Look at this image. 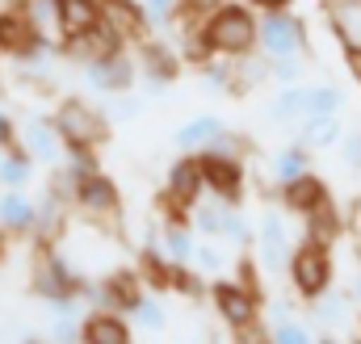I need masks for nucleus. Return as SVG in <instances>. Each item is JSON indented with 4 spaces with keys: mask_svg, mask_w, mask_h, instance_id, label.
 <instances>
[{
    "mask_svg": "<svg viewBox=\"0 0 361 344\" xmlns=\"http://www.w3.org/2000/svg\"><path fill=\"white\" fill-rule=\"evenodd\" d=\"M193 42L214 59L248 55V51H257V17H252V8H244L235 0H223L214 13L202 17V30Z\"/></svg>",
    "mask_w": 361,
    "mask_h": 344,
    "instance_id": "obj_1",
    "label": "nucleus"
},
{
    "mask_svg": "<svg viewBox=\"0 0 361 344\" xmlns=\"http://www.w3.org/2000/svg\"><path fill=\"white\" fill-rule=\"evenodd\" d=\"M55 126H59V135H63V147H101V143H109V113L101 109V105H89L85 97H63L59 105H55Z\"/></svg>",
    "mask_w": 361,
    "mask_h": 344,
    "instance_id": "obj_2",
    "label": "nucleus"
},
{
    "mask_svg": "<svg viewBox=\"0 0 361 344\" xmlns=\"http://www.w3.org/2000/svg\"><path fill=\"white\" fill-rule=\"evenodd\" d=\"M30 285L38 298L47 302H63V298H85L89 281L68 264V260L55 252V244H38L34 252V273H30Z\"/></svg>",
    "mask_w": 361,
    "mask_h": 344,
    "instance_id": "obj_3",
    "label": "nucleus"
},
{
    "mask_svg": "<svg viewBox=\"0 0 361 344\" xmlns=\"http://www.w3.org/2000/svg\"><path fill=\"white\" fill-rule=\"evenodd\" d=\"M332 273H336V264H332V248L328 244H319V240H302V244H294V252H290V264H286V277H290V285H294V294L298 298H315V294H324L328 285H332Z\"/></svg>",
    "mask_w": 361,
    "mask_h": 344,
    "instance_id": "obj_4",
    "label": "nucleus"
},
{
    "mask_svg": "<svg viewBox=\"0 0 361 344\" xmlns=\"http://www.w3.org/2000/svg\"><path fill=\"white\" fill-rule=\"evenodd\" d=\"M257 51L277 63V59H302L307 51V25L286 13V8H269L265 17H257Z\"/></svg>",
    "mask_w": 361,
    "mask_h": 344,
    "instance_id": "obj_5",
    "label": "nucleus"
},
{
    "mask_svg": "<svg viewBox=\"0 0 361 344\" xmlns=\"http://www.w3.org/2000/svg\"><path fill=\"white\" fill-rule=\"evenodd\" d=\"M72 206L89 219V223H118V214H122V193H118V185L105 176V172H85V176H76V185H72Z\"/></svg>",
    "mask_w": 361,
    "mask_h": 344,
    "instance_id": "obj_6",
    "label": "nucleus"
},
{
    "mask_svg": "<svg viewBox=\"0 0 361 344\" xmlns=\"http://www.w3.org/2000/svg\"><path fill=\"white\" fill-rule=\"evenodd\" d=\"M85 80H89L92 92H105V97L135 92V85H139V59L122 47L114 55H101V59L85 63Z\"/></svg>",
    "mask_w": 361,
    "mask_h": 344,
    "instance_id": "obj_7",
    "label": "nucleus"
},
{
    "mask_svg": "<svg viewBox=\"0 0 361 344\" xmlns=\"http://www.w3.org/2000/svg\"><path fill=\"white\" fill-rule=\"evenodd\" d=\"M210 298H214V311L219 319L231 328V332H252L257 328V290H248L244 281H214L210 285Z\"/></svg>",
    "mask_w": 361,
    "mask_h": 344,
    "instance_id": "obj_8",
    "label": "nucleus"
},
{
    "mask_svg": "<svg viewBox=\"0 0 361 344\" xmlns=\"http://www.w3.org/2000/svg\"><path fill=\"white\" fill-rule=\"evenodd\" d=\"M257 260H261V269L273 273V277H286V264H290V252H294V244H290V227H286V219H281V210H265L261 219H257Z\"/></svg>",
    "mask_w": 361,
    "mask_h": 344,
    "instance_id": "obj_9",
    "label": "nucleus"
},
{
    "mask_svg": "<svg viewBox=\"0 0 361 344\" xmlns=\"http://www.w3.org/2000/svg\"><path fill=\"white\" fill-rule=\"evenodd\" d=\"M197 156V164H202V180H206V189L214 193V197H223V202H240L244 197V160H231V156H219V152H193Z\"/></svg>",
    "mask_w": 361,
    "mask_h": 344,
    "instance_id": "obj_10",
    "label": "nucleus"
},
{
    "mask_svg": "<svg viewBox=\"0 0 361 344\" xmlns=\"http://www.w3.org/2000/svg\"><path fill=\"white\" fill-rule=\"evenodd\" d=\"M206 193V180H202V164H197V156L193 152H185L177 164L169 168V176H164V202L177 210V214H185L197 197ZM189 219V214H185Z\"/></svg>",
    "mask_w": 361,
    "mask_h": 344,
    "instance_id": "obj_11",
    "label": "nucleus"
},
{
    "mask_svg": "<svg viewBox=\"0 0 361 344\" xmlns=\"http://www.w3.org/2000/svg\"><path fill=\"white\" fill-rule=\"evenodd\" d=\"M17 143H21V152L34 160V164H59L63 160V135H59V126H55V118H25V126H21V135H17Z\"/></svg>",
    "mask_w": 361,
    "mask_h": 344,
    "instance_id": "obj_12",
    "label": "nucleus"
},
{
    "mask_svg": "<svg viewBox=\"0 0 361 344\" xmlns=\"http://www.w3.org/2000/svg\"><path fill=\"white\" fill-rule=\"evenodd\" d=\"M139 76L147 80V92H164V85H173L180 76V59L169 42H152V38H139Z\"/></svg>",
    "mask_w": 361,
    "mask_h": 344,
    "instance_id": "obj_13",
    "label": "nucleus"
},
{
    "mask_svg": "<svg viewBox=\"0 0 361 344\" xmlns=\"http://www.w3.org/2000/svg\"><path fill=\"white\" fill-rule=\"evenodd\" d=\"M126 47V38L101 17L92 30H85V34H72V38H63V55L68 59H76L80 68L85 63H92V59H101V55H114V51H122Z\"/></svg>",
    "mask_w": 361,
    "mask_h": 344,
    "instance_id": "obj_14",
    "label": "nucleus"
},
{
    "mask_svg": "<svg viewBox=\"0 0 361 344\" xmlns=\"http://www.w3.org/2000/svg\"><path fill=\"white\" fill-rule=\"evenodd\" d=\"M277 197H281V206L286 210H294V214H311L315 206H324L332 193H328V185H324V176H315V172H298V176H290V180H277Z\"/></svg>",
    "mask_w": 361,
    "mask_h": 344,
    "instance_id": "obj_15",
    "label": "nucleus"
},
{
    "mask_svg": "<svg viewBox=\"0 0 361 344\" xmlns=\"http://www.w3.org/2000/svg\"><path fill=\"white\" fill-rule=\"evenodd\" d=\"M13 8L25 17V25L34 30L38 42L47 47H63V21H59V0H13Z\"/></svg>",
    "mask_w": 361,
    "mask_h": 344,
    "instance_id": "obj_16",
    "label": "nucleus"
},
{
    "mask_svg": "<svg viewBox=\"0 0 361 344\" xmlns=\"http://www.w3.org/2000/svg\"><path fill=\"white\" fill-rule=\"evenodd\" d=\"M80 340L89 344H126L130 340V319L122 311H105V307H92L80 324Z\"/></svg>",
    "mask_w": 361,
    "mask_h": 344,
    "instance_id": "obj_17",
    "label": "nucleus"
},
{
    "mask_svg": "<svg viewBox=\"0 0 361 344\" xmlns=\"http://www.w3.org/2000/svg\"><path fill=\"white\" fill-rule=\"evenodd\" d=\"M328 25L336 34V42L349 51H361V0H324Z\"/></svg>",
    "mask_w": 361,
    "mask_h": 344,
    "instance_id": "obj_18",
    "label": "nucleus"
},
{
    "mask_svg": "<svg viewBox=\"0 0 361 344\" xmlns=\"http://www.w3.org/2000/svg\"><path fill=\"white\" fill-rule=\"evenodd\" d=\"M68 197H59L55 189H47L42 193V202H34V240L38 244H55L59 240V231H63V223H68Z\"/></svg>",
    "mask_w": 361,
    "mask_h": 344,
    "instance_id": "obj_19",
    "label": "nucleus"
},
{
    "mask_svg": "<svg viewBox=\"0 0 361 344\" xmlns=\"http://www.w3.org/2000/svg\"><path fill=\"white\" fill-rule=\"evenodd\" d=\"M34 47H47V42H38L34 38V30L25 25V17L8 4V8H0V55H8V59H21V55H30Z\"/></svg>",
    "mask_w": 361,
    "mask_h": 344,
    "instance_id": "obj_20",
    "label": "nucleus"
},
{
    "mask_svg": "<svg viewBox=\"0 0 361 344\" xmlns=\"http://www.w3.org/2000/svg\"><path fill=\"white\" fill-rule=\"evenodd\" d=\"M101 17L130 42V38H143L147 34V13H143V0H101Z\"/></svg>",
    "mask_w": 361,
    "mask_h": 344,
    "instance_id": "obj_21",
    "label": "nucleus"
},
{
    "mask_svg": "<svg viewBox=\"0 0 361 344\" xmlns=\"http://www.w3.org/2000/svg\"><path fill=\"white\" fill-rule=\"evenodd\" d=\"M307 109H311V85H286L277 97H273V105H269V118L273 126H298L302 118H307Z\"/></svg>",
    "mask_w": 361,
    "mask_h": 344,
    "instance_id": "obj_22",
    "label": "nucleus"
},
{
    "mask_svg": "<svg viewBox=\"0 0 361 344\" xmlns=\"http://www.w3.org/2000/svg\"><path fill=\"white\" fill-rule=\"evenodd\" d=\"M223 130H227V122H223L219 113H197V118L180 122L177 135H173V143H177L180 152H202V147H210Z\"/></svg>",
    "mask_w": 361,
    "mask_h": 344,
    "instance_id": "obj_23",
    "label": "nucleus"
},
{
    "mask_svg": "<svg viewBox=\"0 0 361 344\" xmlns=\"http://www.w3.org/2000/svg\"><path fill=\"white\" fill-rule=\"evenodd\" d=\"M156 244H160V252L173 264H189L193 260V227H189V219L185 214L164 219V227L156 231Z\"/></svg>",
    "mask_w": 361,
    "mask_h": 344,
    "instance_id": "obj_24",
    "label": "nucleus"
},
{
    "mask_svg": "<svg viewBox=\"0 0 361 344\" xmlns=\"http://www.w3.org/2000/svg\"><path fill=\"white\" fill-rule=\"evenodd\" d=\"M345 139V126H341V113H307L298 122V143H307L311 152H324V147H336Z\"/></svg>",
    "mask_w": 361,
    "mask_h": 344,
    "instance_id": "obj_25",
    "label": "nucleus"
},
{
    "mask_svg": "<svg viewBox=\"0 0 361 344\" xmlns=\"http://www.w3.org/2000/svg\"><path fill=\"white\" fill-rule=\"evenodd\" d=\"M0 227H4V235H30L34 231V202L25 197V189L0 193Z\"/></svg>",
    "mask_w": 361,
    "mask_h": 344,
    "instance_id": "obj_26",
    "label": "nucleus"
},
{
    "mask_svg": "<svg viewBox=\"0 0 361 344\" xmlns=\"http://www.w3.org/2000/svg\"><path fill=\"white\" fill-rule=\"evenodd\" d=\"M223 210H227V202H223V197H214V193L206 189V193L185 210V214H189V227H193V231H202V235H214V240H219V231H223Z\"/></svg>",
    "mask_w": 361,
    "mask_h": 344,
    "instance_id": "obj_27",
    "label": "nucleus"
},
{
    "mask_svg": "<svg viewBox=\"0 0 361 344\" xmlns=\"http://www.w3.org/2000/svg\"><path fill=\"white\" fill-rule=\"evenodd\" d=\"M59 21H63V38L85 34L101 21V0H59Z\"/></svg>",
    "mask_w": 361,
    "mask_h": 344,
    "instance_id": "obj_28",
    "label": "nucleus"
},
{
    "mask_svg": "<svg viewBox=\"0 0 361 344\" xmlns=\"http://www.w3.org/2000/svg\"><path fill=\"white\" fill-rule=\"evenodd\" d=\"M30 180H34V160L21 152V143L0 152V185L4 189H25Z\"/></svg>",
    "mask_w": 361,
    "mask_h": 344,
    "instance_id": "obj_29",
    "label": "nucleus"
},
{
    "mask_svg": "<svg viewBox=\"0 0 361 344\" xmlns=\"http://www.w3.org/2000/svg\"><path fill=\"white\" fill-rule=\"evenodd\" d=\"M307 235L319 240V244H332V240L341 235V214H336V202H332V197L307 214Z\"/></svg>",
    "mask_w": 361,
    "mask_h": 344,
    "instance_id": "obj_30",
    "label": "nucleus"
},
{
    "mask_svg": "<svg viewBox=\"0 0 361 344\" xmlns=\"http://www.w3.org/2000/svg\"><path fill=\"white\" fill-rule=\"evenodd\" d=\"M219 240H231L235 248H252V240H257V227L244 219V210H240V202H227V210H223V231H219Z\"/></svg>",
    "mask_w": 361,
    "mask_h": 344,
    "instance_id": "obj_31",
    "label": "nucleus"
},
{
    "mask_svg": "<svg viewBox=\"0 0 361 344\" xmlns=\"http://www.w3.org/2000/svg\"><path fill=\"white\" fill-rule=\"evenodd\" d=\"M311 168V147L307 143H286L281 152H277V160H273V172H277V180H290V176H298V172Z\"/></svg>",
    "mask_w": 361,
    "mask_h": 344,
    "instance_id": "obj_32",
    "label": "nucleus"
},
{
    "mask_svg": "<svg viewBox=\"0 0 361 344\" xmlns=\"http://www.w3.org/2000/svg\"><path fill=\"white\" fill-rule=\"evenodd\" d=\"M126 319H130V328H139V332H164V324H169L164 307H160L156 298H147V294L126 311Z\"/></svg>",
    "mask_w": 361,
    "mask_h": 344,
    "instance_id": "obj_33",
    "label": "nucleus"
},
{
    "mask_svg": "<svg viewBox=\"0 0 361 344\" xmlns=\"http://www.w3.org/2000/svg\"><path fill=\"white\" fill-rule=\"evenodd\" d=\"M345 109V92L336 85H315L311 88V109L307 113H341Z\"/></svg>",
    "mask_w": 361,
    "mask_h": 344,
    "instance_id": "obj_34",
    "label": "nucleus"
},
{
    "mask_svg": "<svg viewBox=\"0 0 361 344\" xmlns=\"http://www.w3.org/2000/svg\"><path fill=\"white\" fill-rule=\"evenodd\" d=\"M189 264H197L202 277H219V273H223V252L210 248V244H193V260H189Z\"/></svg>",
    "mask_w": 361,
    "mask_h": 344,
    "instance_id": "obj_35",
    "label": "nucleus"
},
{
    "mask_svg": "<svg viewBox=\"0 0 361 344\" xmlns=\"http://www.w3.org/2000/svg\"><path fill=\"white\" fill-rule=\"evenodd\" d=\"M105 113H109V122H130V118H139V113H143V101H139V97H130V92H118V97H114V105H109Z\"/></svg>",
    "mask_w": 361,
    "mask_h": 344,
    "instance_id": "obj_36",
    "label": "nucleus"
},
{
    "mask_svg": "<svg viewBox=\"0 0 361 344\" xmlns=\"http://www.w3.org/2000/svg\"><path fill=\"white\" fill-rule=\"evenodd\" d=\"M273 340L277 344H311V328H302L298 319H281V324H273Z\"/></svg>",
    "mask_w": 361,
    "mask_h": 344,
    "instance_id": "obj_37",
    "label": "nucleus"
},
{
    "mask_svg": "<svg viewBox=\"0 0 361 344\" xmlns=\"http://www.w3.org/2000/svg\"><path fill=\"white\" fill-rule=\"evenodd\" d=\"M177 8H180V0H143V13H147L152 25H169L177 17Z\"/></svg>",
    "mask_w": 361,
    "mask_h": 344,
    "instance_id": "obj_38",
    "label": "nucleus"
},
{
    "mask_svg": "<svg viewBox=\"0 0 361 344\" xmlns=\"http://www.w3.org/2000/svg\"><path fill=\"white\" fill-rule=\"evenodd\" d=\"M336 147H341V156H345V164H349L353 172H361V130H357V135H345V139H341Z\"/></svg>",
    "mask_w": 361,
    "mask_h": 344,
    "instance_id": "obj_39",
    "label": "nucleus"
},
{
    "mask_svg": "<svg viewBox=\"0 0 361 344\" xmlns=\"http://www.w3.org/2000/svg\"><path fill=\"white\" fill-rule=\"evenodd\" d=\"M8 147H17V126H13L8 109H0V152H8Z\"/></svg>",
    "mask_w": 361,
    "mask_h": 344,
    "instance_id": "obj_40",
    "label": "nucleus"
},
{
    "mask_svg": "<svg viewBox=\"0 0 361 344\" xmlns=\"http://www.w3.org/2000/svg\"><path fill=\"white\" fill-rule=\"evenodd\" d=\"M185 4V13H193V17H206V13H214L223 0H180Z\"/></svg>",
    "mask_w": 361,
    "mask_h": 344,
    "instance_id": "obj_41",
    "label": "nucleus"
},
{
    "mask_svg": "<svg viewBox=\"0 0 361 344\" xmlns=\"http://www.w3.org/2000/svg\"><path fill=\"white\" fill-rule=\"evenodd\" d=\"M240 277H244V285H248V290H257V264H252L248 257L240 260Z\"/></svg>",
    "mask_w": 361,
    "mask_h": 344,
    "instance_id": "obj_42",
    "label": "nucleus"
},
{
    "mask_svg": "<svg viewBox=\"0 0 361 344\" xmlns=\"http://www.w3.org/2000/svg\"><path fill=\"white\" fill-rule=\"evenodd\" d=\"M269 319H273V324H281V319H294V307H290V302H273Z\"/></svg>",
    "mask_w": 361,
    "mask_h": 344,
    "instance_id": "obj_43",
    "label": "nucleus"
},
{
    "mask_svg": "<svg viewBox=\"0 0 361 344\" xmlns=\"http://www.w3.org/2000/svg\"><path fill=\"white\" fill-rule=\"evenodd\" d=\"M252 8H261V13H269V8H290V0H248Z\"/></svg>",
    "mask_w": 361,
    "mask_h": 344,
    "instance_id": "obj_44",
    "label": "nucleus"
},
{
    "mask_svg": "<svg viewBox=\"0 0 361 344\" xmlns=\"http://www.w3.org/2000/svg\"><path fill=\"white\" fill-rule=\"evenodd\" d=\"M349 68H353V76H357V85H361V51H349Z\"/></svg>",
    "mask_w": 361,
    "mask_h": 344,
    "instance_id": "obj_45",
    "label": "nucleus"
},
{
    "mask_svg": "<svg viewBox=\"0 0 361 344\" xmlns=\"http://www.w3.org/2000/svg\"><path fill=\"white\" fill-rule=\"evenodd\" d=\"M349 294H353V302L361 307V269H357V277H353V285H349Z\"/></svg>",
    "mask_w": 361,
    "mask_h": 344,
    "instance_id": "obj_46",
    "label": "nucleus"
},
{
    "mask_svg": "<svg viewBox=\"0 0 361 344\" xmlns=\"http://www.w3.org/2000/svg\"><path fill=\"white\" fill-rule=\"evenodd\" d=\"M4 240H8V235H4V227H0V260H4V248H8Z\"/></svg>",
    "mask_w": 361,
    "mask_h": 344,
    "instance_id": "obj_47",
    "label": "nucleus"
}]
</instances>
